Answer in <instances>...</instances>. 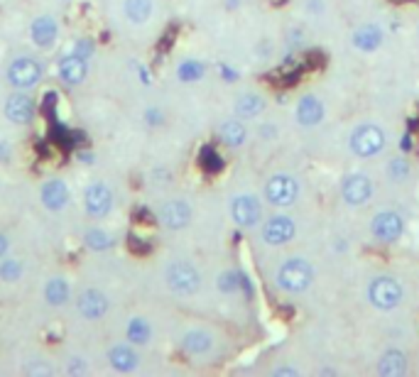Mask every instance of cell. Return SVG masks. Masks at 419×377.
Listing matches in <instances>:
<instances>
[{
	"mask_svg": "<svg viewBox=\"0 0 419 377\" xmlns=\"http://www.w3.org/2000/svg\"><path fill=\"white\" fill-rule=\"evenodd\" d=\"M110 206H113V196H110V188L103 184H93L86 188V211L93 218H101L106 216Z\"/></svg>",
	"mask_w": 419,
	"mask_h": 377,
	"instance_id": "14",
	"label": "cell"
},
{
	"mask_svg": "<svg viewBox=\"0 0 419 377\" xmlns=\"http://www.w3.org/2000/svg\"><path fill=\"white\" fill-rule=\"evenodd\" d=\"M59 76H62L64 84L69 86H79L86 79V59L79 54H69L59 62Z\"/></svg>",
	"mask_w": 419,
	"mask_h": 377,
	"instance_id": "17",
	"label": "cell"
},
{
	"mask_svg": "<svg viewBox=\"0 0 419 377\" xmlns=\"http://www.w3.org/2000/svg\"><path fill=\"white\" fill-rule=\"evenodd\" d=\"M371 235L378 243H397L405 235V218L397 211H378L371 221Z\"/></svg>",
	"mask_w": 419,
	"mask_h": 377,
	"instance_id": "8",
	"label": "cell"
},
{
	"mask_svg": "<svg viewBox=\"0 0 419 377\" xmlns=\"http://www.w3.org/2000/svg\"><path fill=\"white\" fill-rule=\"evenodd\" d=\"M299 198V181L292 174H272L267 181H265V201L275 208H290L297 203Z\"/></svg>",
	"mask_w": 419,
	"mask_h": 377,
	"instance_id": "4",
	"label": "cell"
},
{
	"mask_svg": "<svg viewBox=\"0 0 419 377\" xmlns=\"http://www.w3.org/2000/svg\"><path fill=\"white\" fill-rule=\"evenodd\" d=\"M108 360H110V368L118 370V373H132V370L137 368V356L125 346L110 348Z\"/></svg>",
	"mask_w": 419,
	"mask_h": 377,
	"instance_id": "24",
	"label": "cell"
},
{
	"mask_svg": "<svg viewBox=\"0 0 419 377\" xmlns=\"http://www.w3.org/2000/svg\"><path fill=\"white\" fill-rule=\"evenodd\" d=\"M128 341L137 343V346L150 341V324L145 319H132L128 324Z\"/></svg>",
	"mask_w": 419,
	"mask_h": 377,
	"instance_id": "28",
	"label": "cell"
},
{
	"mask_svg": "<svg viewBox=\"0 0 419 377\" xmlns=\"http://www.w3.org/2000/svg\"><path fill=\"white\" fill-rule=\"evenodd\" d=\"M86 245L93 248V250H106V248L113 245V238H110L106 230H88Z\"/></svg>",
	"mask_w": 419,
	"mask_h": 377,
	"instance_id": "31",
	"label": "cell"
},
{
	"mask_svg": "<svg viewBox=\"0 0 419 377\" xmlns=\"http://www.w3.org/2000/svg\"><path fill=\"white\" fill-rule=\"evenodd\" d=\"M402 149H405V152H410V149H412V135H410V132L402 137Z\"/></svg>",
	"mask_w": 419,
	"mask_h": 377,
	"instance_id": "38",
	"label": "cell"
},
{
	"mask_svg": "<svg viewBox=\"0 0 419 377\" xmlns=\"http://www.w3.org/2000/svg\"><path fill=\"white\" fill-rule=\"evenodd\" d=\"M380 44H383V30L373 22H366L353 32V47L358 52H375Z\"/></svg>",
	"mask_w": 419,
	"mask_h": 377,
	"instance_id": "16",
	"label": "cell"
},
{
	"mask_svg": "<svg viewBox=\"0 0 419 377\" xmlns=\"http://www.w3.org/2000/svg\"><path fill=\"white\" fill-rule=\"evenodd\" d=\"M324 115H327V105H324L319 96H314V93H304L297 101L295 118L302 127H317L324 120Z\"/></svg>",
	"mask_w": 419,
	"mask_h": 377,
	"instance_id": "11",
	"label": "cell"
},
{
	"mask_svg": "<svg viewBox=\"0 0 419 377\" xmlns=\"http://www.w3.org/2000/svg\"><path fill=\"white\" fill-rule=\"evenodd\" d=\"M181 348H184L189 356H203L213 348V338L208 331L194 329V331H186L184 338H181Z\"/></svg>",
	"mask_w": 419,
	"mask_h": 377,
	"instance_id": "21",
	"label": "cell"
},
{
	"mask_svg": "<svg viewBox=\"0 0 419 377\" xmlns=\"http://www.w3.org/2000/svg\"><path fill=\"white\" fill-rule=\"evenodd\" d=\"M5 115H8L10 123H18V125H25L32 120V115H35V103L30 101L27 96H10L8 103H5Z\"/></svg>",
	"mask_w": 419,
	"mask_h": 377,
	"instance_id": "15",
	"label": "cell"
},
{
	"mask_svg": "<svg viewBox=\"0 0 419 377\" xmlns=\"http://www.w3.org/2000/svg\"><path fill=\"white\" fill-rule=\"evenodd\" d=\"M79 312H81V316H84V319H88V321L101 319V316L108 312V299L103 297L101 292L88 290V292L81 294V299H79Z\"/></svg>",
	"mask_w": 419,
	"mask_h": 377,
	"instance_id": "19",
	"label": "cell"
},
{
	"mask_svg": "<svg viewBox=\"0 0 419 377\" xmlns=\"http://www.w3.org/2000/svg\"><path fill=\"white\" fill-rule=\"evenodd\" d=\"M410 174H412V167L405 157H393L388 162V176L393 181H407L410 179Z\"/></svg>",
	"mask_w": 419,
	"mask_h": 377,
	"instance_id": "30",
	"label": "cell"
},
{
	"mask_svg": "<svg viewBox=\"0 0 419 377\" xmlns=\"http://www.w3.org/2000/svg\"><path fill=\"white\" fill-rule=\"evenodd\" d=\"M145 118H147V123H150V125H159V123H162V113H159V110H147V113H145Z\"/></svg>",
	"mask_w": 419,
	"mask_h": 377,
	"instance_id": "36",
	"label": "cell"
},
{
	"mask_svg": "<svg viewBox=\"0 0 419 377\" xmlns=\"http://www.w3.org/2000/svg\"><path fill=\"white\" fill-rule=\"evenodd\" d=\"M230 218L243 230H250L260 225L262 221V201L255 193H238L230 201Z\"/></svg>",
	"mask_w": 419,
	"mask_h": 377,
	"instance_id": "5",
	"label": "cell"
},
{
	"mask_svg": "<svg viewBox=\"0 0 419 377\" xmlns=\"http://www.w3.org/2000/svg\"><path fill=\"white\" fill-rule=\"evenodd\" d=\"M275 282L287 294H302L314 285V267L307 257H287L280 262Z\"/></svg>",
	"mask_w": 419,
	"mask_h": 377,
	"instance_id": "1",
	"label": "cell"
},
{
	"mask_svg": "<svg viewBox=\"0 0 419 377\" xmlns=\"http://www.w3.org/2000/svg\"><path fill=\"white\" fill-rule=\"evenodd\" d=\"M40 76H42V66H40V62H35L32 57L15 59V62L10 64V69H8V81L15 88L35 86L37 81H40Z\"/></svg>",
	"mask_w": 419,
	"mask_h": 377,
	"instance_id": "10",
	"label": "cell"
},
{
	"mask_svg": "<svg viewBox=\"0 0 419 377\" xmlns=\"http://www.w3.org/2000/svg\"><path fill=\"white\" fill-rule=\"evenodd\" d=\"M125 15H128L130 22L142 25L152 15V0H125Z\"/></svg>",
	"mask_w": 419,
	"mask_h": 377,
	"instance_id": "25",
	"label": "cell"
},
{
	"mask_svg": "<svg viewBox=\"0 0 419 377\" xmlns=\"http://www.w3.org/2000/svg\"><path fill=\"white\" fill-rule=\"evenodd\" d=\"M272 375L275 377H297V375H299V370H297V368H287V365H282V368H275Z\"/></svg>",
	"mask_w": 419,
	"mask_h": 377,
	"instance_id": "34",
	"label": "cell"
},
{
	"mask_svg": "<svg viewBox=\"0 0 419 377\" xmlns=\"http://www.w3.org/2000/svg\"><path fill=\"white\" fill-rule=\"evenodd\" d=\"M20 275H22V267L18 260H3V265H0V277H3L5 282H15Z\"/></svg>",
	"mask_w": 419,
	"mask_h": 377,
	"instance_id": "33",
	"label": "cell"
},
{
	"mask_svg": "<svg viewBox=\"0 0 419 377\" xmlns=\"http://www.w3.org/2000/svg\"><path fill=\"white\" fill-rule=\"evenodd\" d=\"M349 147H351V152L361 159L378 157V154L388 147V135H385V130L380 125L361 123L353 127V132L349 137Z\"/></svg>",
	"mask_w": 419,
	"mask_h": 377,
	"instance_id": "3",
	"label": "cell"
},
{
	"mask_svg": "<svg viewBox=\"0 0 419 377\" xmlns=\"http://www.w3.org/2000/svg\"><path fill=\"white\" fill-rule=\"evenodd\" d=\"M366 297L371 302V307H375L378 312H393L405 302V287L390 275H378L368 282L366 287Z\"/></svg>",
	"mask_w": 419,
	"mask_h": 377,
	"instance_id": "2",
	"label": "cell"
},
{
	"mask_svg": "<svg viewBox=\"0 0 419 377\" xmlns=\"http://www.w3.org/2000/svg\"><path fill=\"white\" fill-rule=\"evenodd\" d=\"M407 370H410L407 356L402 351H397V348L385 351L378 360V375L380 377H405Z\"/></svg>",
	"mask_w": 419,
	"mask_h": 377,
	"instance_id": "13",
	"label": "cell"
},
{
	"mask_svg": "<svg viewBox=\"0 0 419 377\" xmlns=\"http://www.w3.org/2000/svg\"><path fill=\"white\" fill-rule=\"evenodd\" d=\"M57 20L52 18H37L35 22H32V40H35V44H40V47H49L54 40H57Z\"/></svg>",
	"mask_w": 419,
	"mask_h": 377,
	"instance_id": "23",
	"label": "cell"
},
{
	"mask_svg": "<svg viewBox=\"0 0 419 377\" xmlns=\"http://www.w3.org/2000/svg\"><path fill=\"white\" fill-rule=\"evenodd\" d=\"M159 221L167 225L169 230H181L191 223V206L181 198H172L159 208Z\"/></svg>",
	"mask_w": 419,
	"mask_h": 377,
	"instance_id": "12",
	"label": "cell"
},
{
	"mask_svg": "<svg viewBox=\"0 0 419 377\" xmlns=\"http://www.w3.org/2000/svg\"><path fill=\"white\" fill-rule=\"evenodd\" d=\"M297 235V223L292 216L287 213H275L262 223V243L270 248H282L292 243Z\"/></svg>",
	"mask_w": 419,
	"mask_h": 377,
	"instance_id": "7",
	"label": "cell"
},
{
	"mask_svg": "<svg viewBox=\"0 0 419 377\" xmlns=\"http://www.w3.org/2000/svg\"><path fill=\"white\" fill-rule=\"evenodd\" d=\"M218 71H221V76H223L226 81H235V79H238V74H235V71L230 69L228 64H221V66H218Z\"/></svg>",
	"mask_w": 419,
	"mask_h": 377,
	"instance_id": "35",
	"label": "cell"
},
{
	"mask_svg": "<svg viewBox=\"0 0 419 377\" xmlns=\"http://www.w3.org/2000/svg\"><path fill=\"white\" fill-rule=\"evenodd\" d=\"M44 297H47V302L52 304V307H62V304H66V299H69V287H66V282L62 277H54V280H49L47 287H44Z\"/></svg>",
	"mask_w": 419,
	"mask_h": 377,
	"instance_id": "26",
	"label": "cell"
},
{
	"mask_svg": "<svg viewBox=\"0 0 419 377\" xmlns=\"http://www.w3.org/2000/svg\"><path fill=\"white\" fill-rule=\"evenodd\" d=\"M265 108H267V101L260 96V93H240L238 98H235V115H238L240 120H250V118H258V115L265 113Z\"/></svg>",
	"mask_w": 419,
	"mask_h": 377,
	"instance_id": "18",
	"label": "cell"
},
{
	"mask_svg": "<svg viewBox=\"0 0 419 377\" xmlns=\"http://www.w3.org/2000/svg\"><path fill=\"white\" fill-rule=\"evenodd\" d=\"M74 54H79V57H88L91 54V42H79V47H76V52Z\"/></svg>",
	"mask_w": 419,
	"mask_h": 377,
	"instance_id": "37",
	"label": "cell"
},
{
	"mask_svg": "<svg viewBox=\"0 0 419 377\" xmlns=\"http://www.w3.org/2000/svg\"><path fill=\"white\" fill-rule=\"evenodd\" d=\"M240 275L238 270H226V272H221L218 275V280H216V287L223 294H235V292H240Z\"/></svg>",
	"mask_w": 419,
	"mask_h": 377,
	"instance_id": "29",
	"label": "cell"
},
{
	"mask_svg": "<svg viewBox=\"0 0 419 377\" xmlns=\"http://www.w3.org/2000/svg\"><path fill=\"white\" fill-rule=\"evenodd\" d=\"M203 74H206V66L201 62H196V59H186V62H181L179 69H176V76H179V81H184V84H194Z\"/></svg>",
	"mask_w": 419,
	"mask_h": 377,
	"instance_id": "27",
	"label": "cell"
},
{
	"mask_svg": "<svg viewBox=\"0 0 419 377\" xmlns=\"http://www.w3.org/2000/svg\"><path fill=\"white\" fill-rule=\"evenodd\" d=\"M167 285L174 294L189 297V294H196L198 287H201V275H198V270L194 265L174 262L167 267Z\"/></svg>",
	"mask_w": 419,
	"mask_h": 377,
	"instance_id": "9",
	"label": "cell"
},
{
	"mask_svg": "<svg viewBox=\"0 0 419 377\" xmlns=\"http://www.w3.org/2000/svg\"><path fill=\"white\" fill-rule=\"evenodd\" d=\"M5 250H8V240H5V235L0 233V257L5 255Z\"/></svg>",
	"mask_w": 419,
	"mask_h": 377,
	"instance_id": "39",
	"label": "cell"
},
{
	"mask_svg": "<svg viewBox=\"0 0 419 377\" xmlns=\"http://www.w3.org/2000/svg\"><path fill=\"white\" fill-rule=\"evenodd\" d=\"M42 201L49 211H62L69 201V188L62 179H52L42 186Z\"/></svg>",
	"mask_w": 419,
	"mask_h": 377,
	"instance_id": "20",
	"label": "cell"
},
{
	"mask_svg": "<svg viewBox=\"0 0 419 377\" xmlns=\"http://www.w3.org/2000/svg\"><path fill=\"white\" fill-rule=\"evenodd\" d=\"M375 193V184L368 174H361V171H353V174L346 176L341 181V198H344L346 206L351 208H361L366 206Z\"/></svg>",
	"mask_w": 419,
	"mask_h": 377,
	"instance_id": "6",
	"label": "cell"
},
{
	"mask_svg": "<svg viewBox=\"0 0 419 377\" xmlns=\"http://www.w3.org/2000/svg\"><path fill=\"white\" fill-rule=\"evenodd\" d=\"M218 137H221V142H223L226 147L238 149V147L245 145V140H248V130H245V125L240 123V118H235V120H226V123L221 125V130H218Z\"/></svg>",
	"mask_w": 419,
	"mask_h": 377,
	"instance_id": "22",
	"label": "cell"
},
{
	"mask_svg": "<svg viewBox=\"0 0 419 377\" xmlns=\"http://www.w3.org/2000/svg\"><path fill=\"white\" fill-rule=\"evenodd\" d=\"M198 159H201V167L206 171H221L223 169V159H221V154L213 147H203L201 157Z\"/></svg>",
	"mask_w": 419,
	"mask_h": 377,
	"instance_id": "32",
	"label": "cell"
}]
</instances>
